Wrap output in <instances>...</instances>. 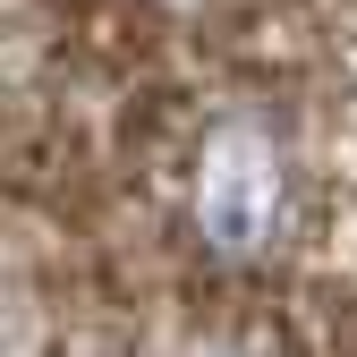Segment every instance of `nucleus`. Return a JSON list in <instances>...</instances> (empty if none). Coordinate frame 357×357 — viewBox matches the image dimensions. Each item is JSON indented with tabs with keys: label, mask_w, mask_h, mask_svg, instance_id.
Segmentation results:
<instances>
[{
	"label": "nucleus",
	"mask_w": 357,
	"mask_h": 357,
	"mask_svg": "<svg viewBox=\"0 0 357 357\" xmlns=\"http://www.w3.org/2000/svg\"><path fill=\"white\" fill-rule=\"evenodd\" d=\"M281 204H289V162H281V137L247 111H221L204 137H196V162H188V213H196V238L213 255H264L281 230Z\"/></svg>",
	"instance_id": "f257e3e1"
}]
</instances>
